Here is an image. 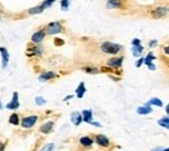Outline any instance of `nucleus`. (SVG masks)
Wrapping results in <instances>:
<instances>
[{
	"mask_svg": "<svg viewBox=\"0 0 169 151\" xmlns=\"http://www.w3.org/2000/svg\"><path fill=\"white\" fill-rule=\"evenodd\" d=\"M102 51L104 54H109V55H116L120 50H121V46L116 43H112V42H104L102 44Z\"/></svg>",
	"mask_w": 169,
	"mask_h": 151,
	"instance_id": "f257e3e1",
	"label": "nucleus"
},
{
	"mask_svg": "<svg viewBox=\"0 0 169 151\" xmlns=\"http://www.w3.org/2000/svg\"><path fill=\"white\" fill-rule=\"evenodd\" d=\"M63 30V27H61V24L57 21L55 22H51V24H48L47 27H46V31L50 35H53V34H57V33H60Z\"/></svg>",
	"mask_w": 169,
	"mask_h": 151,
	"instance_id": "f03ea898",
	"label": "nucleus"
},
{
	"mask_svg": "<svg viewBox=\"0 0 169 151\" xmlns=\"http://www.w3.org/2000/svg\"><path fill=\"white\" fill-rule=\"evenodd\" d=\"M38 121V116L33 115V116H26L22 119V122H21V125H22V128H25V129H29V128H33L35 125V122Z\"/></svg>",
	"mask_w": 169,
	"mask_h": 151,
	"instance_id": "7ed1b4c3",
	"label": "nucleus"
},
{
	"mask_svg": "<svg viewBox=\"0 0 169 151\" xmlns=\"http://www.w3.org/2000/svg\"><path fill=\"white\" fill-rule=\"evenodd\" d=\"M82 115H83V121L85 122H87V124H91V125H95V126H100V124L92 121V112H91V111L85 109L83 112H82Z\"/></svg>",
	"mask_w": 169,
	"mask_h": 151,
	"instance_id": "20e7f679",
	"label": "nucleus"
},
{
	"mask_svg": "<svg viewBox=\"0 0 169 151\" xmlns=\"http://www.w3.org/2000/svg\"><path fill=\"white\" fill-rule=\"evenodd\" d=\"M18 105H20V103H18V94L13 93V99L7 104V109H16V108H18Z\"/></svg>",
	"mask_w": 169,
	"mask_h": 151,
	"instance_id": "39448f33",
	"label": "nucleus"
},
{
	"mask_svg": "<svg viewBox=\"0 0 169 151\" xmlns=\"http://www.w3.org/2000/svg\"><path fill=\"white\" fill-rule=\"evenodd\" d=\"M70 119H72V122L74 125H81V122L83 121V115L79 113V112H73L72 116H70Z\"/></svg>",
	"mask_w": 169,
	"mask_h": 151,
	"instance_id": "423d86ee",
	"label": "nucleus"
},
{
	"mask_svg": "<svg viewBox=\"0 0 169 151\" xmlns=\"http://www.w3.org/2000/svg\"><path fill=\"white\" fill-rule=\"evenodd\" d=\"M96 142L103 147H108L109 146V139H108L104 134H98L96 136Z\"/></svg>",
	"mask_w": 169,
	"mask_h": 151,
	"instance_id": "0eeeda50",
	"label": "nucleus"
},
{
	"mask_svg": "<svg viewBox=\"0 0 169 151\" xmlns=\"http://www.w3.org/2000/svg\"><path fill=\"white\" fill-rule=\"evenodd\" d=\"M44 35H46V33L43 31V30H39V31H36V33L33 34L31 41L34 42V43H40L43 41V38H44Z\"/></svg>",
	"mask_w": 169,
	"mask_h": 151,
	"instance_id": "6e6552de",
	"label": "nucleus"
},
{
	"mask_svg": "<svg viewBox=\"0 0 169 151\" xmlns=\"http://www.w3.org/2000/svg\"><path fill=\"white\" fill-rule=\"evenodd\" d=\"M52 128H53V122H52V121H47V122H44L43 125H40L39 130H40L42 133H44V134H48V133L52 130Z\"/></svg>",
	"mask_w": 169,
	"mask_h": 151,
	"instance_id": "1a4fd4ad",
	"label": "nucleus"
},
{
	"mask_svg": "<svg viewBox=\"0 0 169 151\" xmlns=\"http://www.w3.org/2000/svg\"><path fill=\"white\" fill-rule=\"evenodd\" d=\"M167 13V9L165 8H156L155 10H152V17L154 18H161L164 17Z\"/></svg>",
	"mask_w": 169,
	"mask_h": 151,
	"instance_id": "9d476101",
	"label": "nucleus"
},
{
	"mask_svg": "<svg viewBox=\"0 0 169 151\" xmlns=\"http://www.w3.org/2000/svg\"><path fill=\"white\" fill-rule=\"evenodd\" d=\"M108 65L112 68H118L122 65V58H113L111 60H108Z\"/></svg>",
	"mask_w": 169,
	"mask_h": 151,
	"instance_id": "9b49d317",
	"label": "nucleus"
},
{
	"mask_svg": "<svg viewBox=\"0 0 169 151\" xmlns=\"http://www.w3.org/2000/svg\"><path fill=\"white\" fill-rule=\"evenodd\" d=\"M137 112H138V115H148V113L152 112V108H151V105L146 104V105H142V107H139L137 109Z\"/></svg>",
	"mask_w": 169,
	"mask_h": 151,
	"instance_id": "f8f14e48",
	"label": "nucleus"
},
{
	"mask_svg": "<svg viewBox=\"0 0 169 151\" xmlns=\"http://www.w3.org/2000/svg\"><path fill=\"white\" fill-rule=\"evenodd\" d=\"M57 74L53 73V72H44V73H42L39 76V80L40 81H47V80H52V78H55Z\"/></svg>",
	"mask_w": 169,
	"mask_h": 151,
	"instance_id": "ddd939ff",
	"label": "nucleus"
},
{
	"mask_svg": "<svg viewBox=\"0 0 169 151\" xmlns=\"http://www.w3.org/2000/svg\"><path fill=\"white\" fill-rule=\"evenodd\" d=\"M85 93H86L85 83H83V82H81V83H79V86L77 87V90H75V94H77V97H78V98H82Z\"/></svg>",
	"mask_w": 169,
	"mask_h": 151,
	"instance_id": "4468645a",
	"label": "nucleus"
},
{
	"mask_svg": "<svg viewBox=\"0 0 169 151\" xmlns=\"http://www.w3.org/2000/svg\"><path fill=\"white\" fill-rule=\"evenodd\" d=\"M0 51H2V56H3V66H5L8 64V61H9V55H8V51L5 50L4 47L0 48Z\"/></svg>",
	"mask_w": 169,
	"mask_h": 151,
	"instance_id": "2eb2a0df",
	"label": "nucleus"
},
{
	"mask_svg": "<svg viewBox=\"0 0 169 151\" xmlns=\"http://www.w3.org/2000/svg\"><path fill=\"white\" fill-rule=\"evenodd\" d=\"M44 8H46V5H44V4H42V5H39V7H34V8L29 9V13H30V14H36V13H42L43 10H44Z\"/></svg>",
	"mask_w": 169,
	"mask_h": 151,
	"instance_id": "dca6fc26",
	"label": "nucleus"
},
{
	"mask_svg": "<svg viewBox=\"0 0 169 151\" xmlns=\"http://www.w3.org/2000/svg\"><path fill=\"white\" fill-rule=\"evenodd\" d=\"M107 7L108 8H120L121 7V2H120V0H108Z\"/></svg>",
	"mask_w": 169,
	"mask_h": 151,
	"instance_id": "f3484780",
	"label": "nucleus"
},
{
	"mask_svg": "<svg viewBox=\"0 0 169 151\" xmlns=\"http://www.w3.org/2000/svg\"><path fill=\"white\" fill-rule=\"evenodd\" d=\"M147 104H148V105H156V107H163V102L160 99H157V98L150 99L148 102H147Z\"/></svg>",
	"mask_w": 169,
	"mask_h": 151,
	"instance_id": "a211bd4d",
	"label": "nucleus"
},
{
	"mask_svg": "<svg viewBox=\"0 0 169 151\" xmlns=\"http://www.w3.org/2000/svg\"><path fill=\"white\" fill-rule=\"evenodd\" d=\"M157 122H159V125H160V126L165 128V129H169V116L163 117V119H160Z\"/></svg>",
	"mask_w": 169,
	"mask_h": 151,
	"instance_id": "6ab92c4d",
	"label": "nucleus"
},
{
	"mask_svg": "<svg viewBox=\"0 0 169 151\" xmlns=\"http://www.w3.org/2000/svg\"><path fill=\"white\" fill-rule=\"evenodd\" d=\"M9 124H12V125H18V122H20V119H18V115L17 113H12L9 116Z\"/></svg>",
	"mask_w": 169,
	"mask_h": 151,
	"instance_id": "aec40b11",
	"label": "nucleus"
},
{
	"mask_svg": "<svg viewBox=\"0 0 169 151\" xmlns=\"http://www.w3.org/2000/svg\"><path fill=\"white\" fill-rule=\"evenodd\" d=\"M79 142H81V145H82V146L89 147V146H91V145H92V139H91L90 137H82V138L79 139Z\"/></svg>",
	"mask_w": 169,
	"mask_h": 151,
	"instance_id": "412c9836",
	"label": "nucleus"
},
{
	"mask_svg": "<svg viewBox=\"0 0 169 151\" xmlns=\"http://www.w3.org/2000/svg\"><path fill=\"white\" fill-rule=\"evenodd\" d=\"M142 51H143V46H142V44L133 47V55L134 56H139V55L142 54Z\"/></svg>",
	"mask_w": 169,
	"mask_h": 151,
	"instance_id": "4be33fe9",
	"label": "nucleus"
},
{
	"mask_svg": "<svg viewBox=\"0 0 169 151\" xmlns=\"http://www.w3.org/2000/svg\"><path fill=\"white\" fill-rule=\"evenodd\" d=\"M154 59H155V56L152 55V52H150L148 55H147V58L144 59V64H146L147 66L151 65V63H152V60H154Z\"/></svg>",
	"mask_w": 169,
	"mask_h": 151,
	"instance_id": "5701e85b",
	"label": "nucleus"
},
{
	"mask_svg": "<svg viewBox=\"0 0 169 151\" xmlns=\"http://www.w3.org/2000/svg\"><path fill=\"white\" fill-rule=\"evenodd\" d=\"M68 7H69V0H61V9L67 10Z\"/></svg>",
	"mask_w": 169,
	"mask_h": 151,
	"instance_id": "b1692460",
	"label": "nucleus"
},
{
	"mask_svg": "<svg viewBox=\"0 0 169 151\" xmlns=\"http://www.w3.org/2000/svg\"><path fill=\"white\" fill-rule=\"evenodd\" d=\"M35 102H36V104H39V105L46 104V100L43 99L42 97H36V98H35Z\"/></svg>",
	"mask_w": 169,
	"mask_h": 151,
	"instance_id": "393cba45",
	"label": "nucleus"
},
{
	"mask_svg": "<svg viewBox=\"0 0 169 151\" xmlns=\"http://www.w3.org/2000/svg\"><path fill=\"white\" fill-rule=\"evenodd\" d=\"M52 150H53V145H52V143H50V145H47V146L43 147V150H42V151H52Z\"/></svg>",
	"mask_w": 169,
	"mask_h": 151,
	"instance_id": "a878e982",
	"label": "nucleus"
},
{
	"mask_svg": "<svg viewBox=\"0 0 169 151\" xmlns=\"http://www.w3.org/2000/svg\"><path fill=\"white\" fill-rule=\"evenodd\" d=\"M85 70H86V72H90V73H92V74H95V73H98V72H99L98 69H94V68H86Z\"/></svg>",
	"mask_w": 169,
	"mask_h": 151,
	"instance_id": "bb28decb",
	"label": "nucleus"
},
{
	"mask_svg": "<svg viewBox=\"0 0 169 151\" xmlns=\"http://www.w3.org/2000/svg\"><path fill=\"white\" fill-rule=\"evenodd\" d=\"M132 43H133V46H139V44H140V41H139L138 38H134L133 41H132Z\"/></svg>",
	"mask_w": 169,
	"mask_h": 151,
	"instance_id": "cd10ccee",
	"label": "nucleus"
},
{
	"mask_svg": "<svg viewBox=\"0 0 169 151\" xmlns=\"http://www.w3.org/2000/svg\"><path fill=\"white\" fill-rule=\"evenodd\" d=\"M143 63H144V59H143V58H140V59L137 61V64H135V65H137V68H139V66H140L142 64H143Z\"/></svg>",
	"mask_w": 169,
	"mask_h": 151,
	"instance_id": "c85d7f7f",
	"label": "nucleus"
},
{
	"mask_svg": "<svg viewBox=\"0 0 169 151\" xmlns=\"http://www.w3.org/2000/svg\"><path fill=\"white\" fill-rule=\"evenodd\" d=\"M156 44H157V42H156V41H151V42H150V47H155Z\"/></svg>",
	"mask_w": 169,
	"mask_h": 151,
	"instance_id": "c756f323",
	"label": "nucleus"
},
{
	"mask_svg": "<svg viewBox=\"0 0 169 151\" xmlns=\"http://www.w3.org/2000/svg\"><path fill=\"white\" fill-rule=\"evenodd\" d=\"M164 52H165V55H168V56H169V46L164 47Z\"/></svg>",
	"mask_w": 169,
	"mask_h": 151,
	"instance_id": "7c9ffc66",
	"label": "nucleus"
},
{
	"mask_svg": "<svg viewBox=\"0 0 169 151\" xmlns=\"http://www.w3.org/2000/svg\"><path fill=\"white\" fill-rule=\"evenodd\" d=\"M148 69H151V70H154V69H155V65H154V64H151V65H148Z\"/></svg>",
	"mask_w": 169,
	"mask_h": 151,
	"instance_id": "2f4dec72",
	"label": "nucleus"
},
{
	"mask_svg": "<svg viewBox=\"0 0 169 151\" xmlns=\"http://www.w3.org/2000/svg\"><path fill=\"white\" fill-rule=\"evenodd\" d=\"M165 112H167V113L169 115V104H168V105H167V107H165Z\"/></svg>",
	"mask_w": 169,
	"mask_h": 151,
	"instance_id": "473e14b6",
	"label": "nucleus"
},
{
	"mask_svg": "<svg viewBox=\"0 0 169 151\" xmlns=\"http://www.w3.org/2000/svg\"><path fill=\"white\" fill-rule=\"evenodd\" d=\"M48 2H51V3H53V2H55V0H48Z\"/></svg>",
	"mask_w": 169,
	"mask_h": 151,
	"instance_id": "72a5a7b5",
	"label": "nucleus"
},
{
	"mask_svg": "<svg viewBox=\"0 0 169 151\" xmlns=\"http://www.w3.org/2000/svg\"><path fill=\"white\" fill-rule=\"evenodd\" d=\"M164 151H169V149H165V150H164Z\"/></svg>",
	"mask_w": 169,
	"mask_h": 151,
	"instance_id": "f704fd0d",
	"label": "nucleus"
}]
</instances>
